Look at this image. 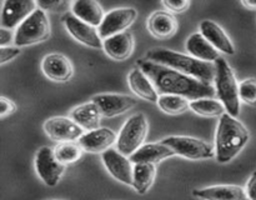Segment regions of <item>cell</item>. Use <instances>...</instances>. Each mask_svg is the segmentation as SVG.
I'll return each instance as SVG.
<instances>
[{
    "label": "cell",
    "mask_w": 256,
    "mask_h": 200,
    "mask_svg": "<svg viewBox=\"0 0 256 200\" xmlns=\"http://www.w3.org/2000/svg\"><path fill=\"white\" fill-rule=\"evenodd\" d=\"M162 5H164L168 10H172V12H182L190 6V2H185V0L162 2Z\"/></svg>",
    "instance_id": "obj_33"
},
{
    "label": "cell",
    "mask_w": 256,
    "mask_h": 200,
    "mask_svg": "<svg viewBox=\"0 0 256 200\" xmlns=\"http://www.w3.org/2000/svg\"><path fill=\"white\" fill-rule=\"evenodd\" d=\"M35 170L44 184L52 188L59 184L65 165L56 159L54 150L49 146H42L35 155Z\"/></svg>",
    "instance_id": "obj_8"
},
{
    "label": "cell",
    "mask_w": 256,
    "mask_h": 200,
    "mask_svg": "<svg viewBox=\"0 0 256 200\" xmlns=\"http://www.w3.org/2000/svg\"><path fill=\"white\" fill-rule=\"evenodd\" d=\"M66 5L65 2H38V6L42 10H52V12H58L62 9V6Z\"/></svg>",
    "instance_id": "obj_35"
},
{
    "label": "cell",
    "mask_w": 256,
    "mask_h": 200,
    "mask_svg": "<svg viewBox=\"0 0 256 200\" xmlns=\"http://www.w3.org/2000/svg\"><path fill=\"white\" fill-rule=\"evenodd\" d=\"M185 48L192 56L202 62H216L220 58V52L200 32L190 35L186 40Z\"/></svg>",
    "instance_id": "obj_24"
},
{
    "label": "cell",
    "mask_w": 256,
    "mask_h": 200,
    "mask_svg": "<svg viewBox=\"0 0 256 200\" xmlns=\"http://www.w3.org/2000/svg\"><path fill=\"white\" fill-rule=\"evenodd\" d=\"M15 40V34L9 29H0V46H10V42Z\"/></svg>",
    "instance_id": "obj_34"
},
{
    "label": "cell",
    "mask_w": 256,
    "mask_h": 200,
    "mask_svg": "<svg viewBox=\"0 0 256 200\" xmlns=\"http://www.w3.org/2000/svg\"><path fill=\"white\" fill-rule=\"evenodd\" d=\"M155 176H156L155 164H149V162H138V164H134L132 188H134L138 194H145L154 184Z\"/></svg>",
    "instance_id": "obj_26"
},
{
    "label": "cell",
    "mask_w": 256,
    "mask_h": 200,
    "mask_svg": "<svg viewBox=\"0 0 256 200\" xmlns=\"http://www.w3.org/2000/svg\"><path fill=\"white\" fill-rule=\"evenodd\" d=\"M138 12L134 8H118L105 15L102 25L98 28L100 38L102 40L124 32L135 22Z\"/></svg>",
    "instance_id": "obj_9"
},
{
    "label": "cell",
    "mask_w": 256,
    "mask_h": 200,
    "mask_svg": "<svg viewBox=\"0 0 256 200\" xmlns=\"http://www.w3.org/2000/svg\"><path fill=\"white\" fill-rule=\"evenodd\" d=\"M146 59L164 66L172 68L208 84H210L212 80H215V68L212 66V62H202L195 59L192 55H185L164 48H155L148 52Z\"/></svg>",
    "instance_id": "obj_3"
},
{
    "label": "cell",
    "mask_w": 256,
    "mask_h": 200,
    "mask_svg": "<svg viewBox=\"0 0 256 200\" xmlns=\"http://www.w3.org/2000/svg\"><path fill=\"white\" fill-rule=\"evenodd\" d=\"M50 35V22L45 10L38 8L15 32V46L22 48L46 40Z\"/></svg>",
    "instance_id": "obj_5"
},
{
    "label": "cell",
    "mask_w": 256,
    "mask_h": 200,
    "mask_svg": "<svg viewBox=\"0 0 256 200\" xmlns=\"http://www.w3.org/2000/svg\"><path fill=\"white\" fill-rule=\"evenodd\" d=\"M42 70L45 76L58 82H64L69 80L74 72L72 62L66 56L58 52L46 55L42 59Z\"/></svg>",
    "instance_id": "obj_17"
},
{
    "label": "cell",
    "mask_w": 256,
    "mask_h": 200,
    "mask_svg": "<svg viewBox=\"0 0 256 200\" xmlns=\"http://www.w3.org/2000/svg\"><path fill=\"white\" fill-rule=\"evenodd\" d=\"M148 29L158 39H169L176 32L178 22L168 12H155L148 19Z\"/></svg>",
    "instance_id": "obj_20"
},
{
    "label": "cell",
    "mask_w": 256,
    "mask_h": 200,
    "mask_svg": "<svg viewBox=\"0 0 256 200\" xmlns=\"http://www.w3.org/2000/svg\"><path fill=\"white\" fill-rule=\"evenodd\" d=\"M239 94L242 102L248 105H256V79L249 78L239 84Z\"/></svg>",
    "instance_id": "obj_30"
},
{
    "label": "cell",
    "mask_w": 256,
    "mask_h": 200,
    "mask_svg": "<svg viewBox=\"0 0 256 200\" xmlns=\"http://www.w3.org/2000/svg\"><path fill=\"white\" fill-rule=\"evenodd\" d=\"M72 14L78 19L82 20L86 24L92 25L94 28H99L104 20V10L100 6L99 2L94 0H78L72 5Z\"/></svg>",
    "instance_id": "obj_23"
},
{
    "label": "cell",
    "mask_w": 256,
    "mask_h": 200,
    "mask_svg": "<svg viewBox=\"0 0 256 200\" xmlns=\"http://www.w3.org/2000/svg\"><path fill=\"white\" fill-rule=\"evenodd\" d=\"M64 25L66 28L68 32L75 40L84 44L85 46L92 48V49H102V39L100 38L96 28L78 19L72 12L65 15Z\"/></svg>",
    "instance_id": "obj_12"
},
{
    "label": "cell",
    "mask_w": 256,
    "mask_h": 200,
    "mask_svg": "<svg viewBox=\"0 0 256 200\" xmlns=\"http://www.w3.org/2000/svg\"><path fill=\"white\" fill-rule=\"evenodd\" d=\"M200 34L218 50L225 52L228 55L235 54V46L226 32L222 30L220 25H218L212 20H202L200 22Z\"/></svg>",
    "instance_id": "obj_18"
},
{
    "label": "cell",
    "mask_w": 256,
    "mask_h": 200,
    "mask_svg": "<svg viewBox=\"0 0 256 200\" xmlns=\"http://www.w3.org/2000/svg\"><path fill=\"white\" fill-rule=\"evenodd\" d=\"M118 135L115 132L108 128H99V129L88 132L78 140V144L82 146L84 152H105L112 149L114 144H116Z\"/></svg>",
    "instance_id": "obj_15"
},
{
    "label": "cell",
    "mask_w": 256,
    "mask_h": 200,
    "mask_svg": "<svg viewBox=\"0 0 256 200\" xmlns=\"http://www.w3.org/2000/svg\"><path fill=\"white\" fill-rule=\"evenodd\" d=\"M250 132L244 124L235 116L225 112L220 116L215 135V158L220 164L234 160L246 146Z\"/></svg>",
    "instance_id": "obj_2"
},
{
    "label": "cell",
    "mask_w": 256,
    "mask_h": 200,
    "mask_svg": "<svg viewBox=\"0 0 256 200\" xmlns=\"http://www.w3.org/2000/svg\"><path fill=\"white\" fill-rule=\"evenodd\" d=\"M246 194L250 200H256V172H252L246 185Z\"/></svg>",
    "instance_id": "obj_36"
},
{
    "label": "cell",
    "mask_w": 256,
    "mask_h": 200,
    "mask_svg": "<svg viewBox=\"0 0 256 200\" xmlns=\"http://www.w3.org/2000/svg\"><path fill=\"white\" fill-rule=\"evenodd\" d=\"M38 2L32 0H6L2 4V28L4 29H15L19 28L24 20H26L35 10L38 9Z\"/></svg>",
    "instance_id": "obj_10"
},
{
    "label": "cell",
    "mask_w": 256,
    "mask_h": 200,
    "mask_svg": "<svg viewBox=\"0 0 256 200\" xmlns=\"http://www.w3.org/2000/svg\"><path fill=\"white\" fill-rule=\"evenodd\" d=\"M148 119L142 112L130 116L118 135L116 149L125 156H132L140 146H142L148 135Z\"/></svg>",
    "instance_id": "obj_6"
},
{
    "label": "cell",
    "mask_w": 256,
    "mask_h": 200,
    "mask_svg": "<svg viewBox=\"0 0 256 200\" xmlns=\"http://www.w3.org/2000/svg\"><path fill=\"white\" fill-rule=\"evenodd\" d=\"M242 4L244 5L245 8H248V9L256 10V0L255 2H252V0H244V2H242Z\"/></svg>",
    "instance_id": "obj_37"
},
{
    "label": "cell",
    "mask_w": 256,
    "mask_h": 200,
    "mask_svg": "<svg viewBox=\"0 0 256 200\" xmlns=\"http://www.w3.org/2000/svg\"><path fill=\"white\" fill-rule=\"evenodd\" d=\"M15 110H16V105L14 102L6 99L5 96L0 98V118L2 119L12 115Z\"/></svg>",
    "instance_id": "obj_32"
},
{
    "label": "cell",
    "mask_w": 256,
    "mask_h": 200,
    "mask_svg": "<svg viewBox=\"0 0 256 200\" xmlns=\"http://www.w3.org/2000/svg\"><path fill=\"white\" fill-rule=\"evenodd\" d=\"M175 155V152L166 146L165 144L160 142H149L140 146L134 154L130 156L132 164L138 162H149V164H156L162 160L168 159V158Z\"/></svg>",
    "instance_id": "obj_22"
},
{
    "label": "cell",
    "mask_w": 256,
    "mask_h": 200,
    "mask_svg": "<svg viewBox=\"0 0 256 200\" xmlns=\"http://www.w3.org/2000/svg\"><path fill=\"white\" fill-rule=\"evenodd\" d=\"M162 142L169 146L175 155L190 160H206L215 156L214 145L198 138L172 135L162 139Z\"/></svg>",
    "instance_id": "obj_7"
},
{
    "label": "cell",
    "mask_w": 256,
    "mask_h": 200,
    "mask_svg": "<svg viewBox=\"0 0 256 200\" xmlns=\"http://www.w3.org/2000/svg\"><path fill=\"white\" fill-rule=\"evenodd\" d=\"M102 49L115 60H125L132 54L134 38L129 32H122L102 40Z\"/></svg>",
    "instance_id": "obj_19"
},
{
    "label": "cell",
    "mask_w": 256,
    "mask_h": 200,
    "mask_svg": "<svg viewBox=\"0 0 256 200\" xmlns=\"http://www.w3.org/2000/svg\"><path fill=\"white\" fill-rule=\"evenodd\" d=\"M215 90L228 114L236 118L240 114V102H242L239 84L232 66L222 56L215 62Z\"/></svg>",
    "instance_id": "obj_4"
},
{
    "label": "cell",
    "mask_w": 256,
    "mask_h": 200,
    "mask_svg": "<svg viewBox=\"0 0 256 200\" xmlns=\"http://www.w3.org/2000/svg\"><path fill=\"white\" fill-rule=\"evenodd\" d=\"M190 108L198 115L206 118L222 116L226 112L225 106L222 102L215 100L212 98H202V99H196L190 102Z\"/></svg>",
    "instance_id": "obj_27"
},
{
    "label": "cell",
    "mask_w": 256,
    "mask_h": 200,
    "mask_svg": "<svg viewBox=\"0 0 256 200\" xmlns=\"http://www.w3.org/2000/svg\"><path fill=\"white\" fill-rule=\"evenodd\" d=\"M82 146L75 142H60L54 148L55 156L64 165L78 162L82 158Z\"/></svg>",
    "instance_id": "obj_29"
},
{
    "label": "cell",
    "mask_w": 256,
    "mask_h": 200,
    "mask_svg": "<svg viewBox=\"0 0 256 200\" xmlns=\"http://www.w3.org/2000/svg\"><path fill=\"white\" fill-rule=\"evenodd\" d=\"M102 162L109 174L120 182L132 186L134 165L130 158L125 156L118 149H109L102 154Z\"/></svg>",
    "instance_id": "obj_13"
},
{
    "label": "cell",
    "mask_w": 256,
    "mask_h": 200,
    "mask_svg": "<svg viewBox=\"0 0 256 200\" xmlns=\"http://www.w3.org/2000/svg\"><path fill=\"white\" fill-rule=\"evenodd\" d=\"M44 130L49 138L59 142H78L85 134L84 129L72 119L54 116L44 122Z\"/></svg>",
    "instance_id": "obj_11"
},
{
    "label": "cell",
    "mask_w": 256,
    "mask_h": 200,
    "mask_svg": "<svg viewBox=\"0 0 256 200\" xmlns=\"http://www.w3.org/2000/svg\"><path fill=\"white\" fill-rule=\"evenodd\" d=\"M138 66L149 76L159 95H180L186 99L196 100L212 98L216 94L212 84L148 59L139 60Z\"/></svg>",
    "instance_id": "obj_1"
},
{
    "label": "cell",
    "mask_w": 256,
    "mask_h": 200,
    "mask_svg": "<svg viewBox=\"0 0 256 200\" xmlns=\"http://www.w3.org/2000/svg\"><path fill=\"white\" fill-rule=\"evenodd\" d=\"M70 116H72V119L74 120L76 124H79L82 129L92 132V130L99 129L102 115V112H100L98 105L95 104V102H89L74 108V109L72 110Z\"/></svg>",
    "instance_id": "obj_25"
},
{
    "label": "cell",
    "mask_w": 256,
    "mask_h": 200,
    "mask_svg": "<svg viewBox=\"0 0 256 200\" xmlns=\"http://www.w3.org/2000/svg\"><path fill=\"white\" fill-rule=\"evenodd\" d=\"M20 55V48L18 46H2L0 48V64L12 62Z\"/></svg>",
    "instance_id": "obj_31"
},
{
    "label": "cell",
    "mask_w": 256,
    "mask_h": 200,
    "mask_svg": "<svg viewBox=\"0 0 256 200\" xmlns=\"http://www.w3.org/2000/svg\"><path fill=\"white\" fill-rule=\"evenodd\" d=\"M92 102L99 108L105 118H114L126 112L138 104V100L124 94H98L92 98Z\"/></svg>",
    "instance_id": "obj_14"
},
{
    "label": "cell",
    "mask_w": 256,
    "mask_h": 200,
    "mask_svg": "<svg viewBox=\"0 0 256 200\" xmlns=\"http://www.w3.org/2000/svg\"><path fill=\"white\" fill-rule=\"evenodd\" d=\"M128 82H129L130 89L138 96L150 102H158L160 96L159 92H156L149 76L144 72H142L139 68H135L129 72Z\"/></svg>",
    "instance_id": "obj_21"
},
{
    "label": "cell",
    "mask_w": 256,
    "mask_h": 200,
    "mask_svg": "<svg viewBox=\"0 0 256 200\" xmlns=\"http://www.w3.org/2000/svg\"><path fill=\"white\" fill-rule=\"evenodd\" d=\"M192 196L202 200H250L246 189L239 185H212L192 190Z\"/></svg>",
    "instance_id": "obj_16"
},
{
    "label": "cell",
    "mask_w": 256,
    "mask_h": 200,
    "mask_svg": "<svg viewBox=\"0 0 256 200\" xmlns=\"http://www.w3.org/2000/svg\"><path fill=\"white\" fill-rule=\"evenodd\" d=\"M158 105L166 114L178 115L189 109L190 102L189 99L180 95H160Z\"/></svg>",
    "instance_id": "obj_28"
}]
</instances>
